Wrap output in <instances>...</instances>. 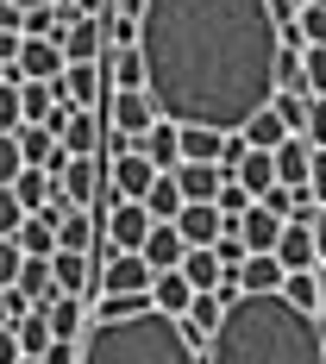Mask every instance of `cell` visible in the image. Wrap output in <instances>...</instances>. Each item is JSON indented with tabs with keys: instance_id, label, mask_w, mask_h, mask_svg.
Segmentation results:
<instances>
[{
	"instance_id": "53",
	"label": "cell",
	"mask_w": 326,
	"mask_h": 364,
	"mask_svg": "<svg viewBox=\"0 0 326 364\" xmlns=\"http://www.w3.org/2000/svg\"><path fill=\"white\" fill-rule=\"evenodd\" d=\"M13 6H26V13H32V6H57V0H13Z\"/></svg>"
},
{
	"instance_id": "44",
	"label": "cell",
	"mask_w": 326,
	"mask_h": 364,
	"mask_svg": "<svg viewBox=\"0 0 326 364\" xmlns=\"http://www.w3.org/2000/svg\"><path fill=\"white\" fill-rule=\"evenodd\" d=\"M314 151H326V101H314V113H308V132H301Z\"/></svg>"
},
{
	"instance_id": "13",
	"label": "cell",
	"mask_w": 326,
	"mask_h": 364,
	"mask_svg": "<svg viewBox=\"0 0 326 364\" xmlns=\"http://www.w3.org/2000/svg\"><path fill=\"white\" fill-rule=\"evenodd\" d=\"M38 314L50 321V333H57V339H70V346H82V339H88V327H94V321H88V308H82V295H50Z\"/></svg>"
},
{
	"instance_id": "10",
	"label": "cell",
	"mask_w": 326,
	"mask_h": 364,
	"mask_svg": "<svg viewBox=\"0 0 326 364\" xmlns=\"http://www.w3.org/2000/svg\"><path fill=\"white\" fill-rule=\"evenodd\" d=\"M19 75H26V82H50V88H57V82L70 75L63 44H57V38H26V50H19Z\"/></svg>"
},
{
	"instance_id": "39",
	"label": "cell",
	"mask_w": 326,
	"mask_h": 364,
	"mask_svg": "<svg viewBox=\"0 0 326 364\" xmlns=\"http://www.w3.org/2000/svg\"><path fill=\"white\" fill-rule=\"evenodd\" d=\"M26 170H32V164H26V151H19V132H0V188H13Z\"/></svg>"
},
{
	"instance_id": "48",
	"label": "cell",
	"mask_w": 326,
	"mask_h": 364,
	"mask_svg": "<svg viewBox=\"0 0 326 364\" xmlns=\"http://www.w3.org/2000/svg\"><path fill=\"white\" fill-rule=\"evenodd\" d=\"M301 6H308V0H270V13H276V26H295V19H301Z\"/></svg>"
},
{
	"instance_id": "34",
	"label": "cell",
	"mask_w": 326,
	"mask_h": 364,
	"mask_svg": "<svg viewBox=\"0 0 326 364\" xmlns=\"http://www.w3.org/2000/svg\"><path fill=\"white\" fill-rule=\"evenodd\" d=\"M19 289L32 295V308H44V301L57 295V277H50V257H26V270H19Z\"/></svg>"
},
{
	"instance_id": "7",
	"label": "cell",
	"mask_w": 326,
	"mask_h": 364,
	"mask_svg": "<svg viewBox=\"0 0 326 364\" xmlns=\"http://www.w3.org/2000/svg\"><path fill=\"white\" fill-rule=\"evenodd\" d=\"M157 176H163V170L151 164L145 151H119V157L107 164V182H113V195H119V201H151Z\"/></svg>"
},
{
	"instance_id": "18",
	"label": "cell",
	"mask_w": 326,
	"mask_h": 364,
	"mask_svg": "<svg viewBox=\"0 0 326 364\" xmlns=\"http://www.w3.org/2000/svg\"><path fill=\"white\" fill-rule=\"evenodd\" d=\"M138 151H145L163 176H170V170H182V126H176V119H157L145 139H138Z\"/></svg>"
},
{
	"instance_id": "15",
	"label": "cell",
	"mask_w": 326,
	"mask_h": 364,
	"mask_svg": "<svg viewBox=\"0 0 326 364\" xmlns=\"http://www.w3.org/2000/svg\"><path fill=\"white\" fill-rule=\"evenodd\" d=\"M276 257H283V270H320V245H314V220H289V232H283V245H276Z\"/></svg>"
},
{
	"instance_id": "8",
	"label": "cell",
	"mask_w": 326,
	"mask_h": 364,
	"mask_svg": "<svg viewBox=\"0 0 326 364\" xmlns=\"http://www.w3.org/2000/svg\"><path fill=\"white\" fill-rule=\"evenodd\" d=\"M107 164L113 157H75L70 170H63V195H70V208H94L101 195H107Z\"/></svg>"
},
{
	"instance_id": "38",
	"label": "cell",
	"mask_w": 326,
	"mask_h": 364,
	"mask_svg": "<svg viewBox=\"0 0 326 364\" xmlns=\"http://www.w3.org/2000/svg\"><path fill=\"white\" fill-rule=\"evenodd\" d=\"M0 132H26V82H0Z\"/></svg>"
},
{
	"instance_id": "54",
	"label": "cell",
	"mask_w": 326,
	"mask_h": 364,
	"mask_svg": "<svg viewBox=\"0 0 326 364\" xmlns=\"http://www.w3.org/2000/svg\"><path fill=\"white\" fill-rule=\"evenodd\" d=\"M308 6H326V0H308Z\"/></svg>"
},
{
	"instance_id": "42",
	"label": "cell",
	"mask_w": 326,
	"mask_h": 364,
	"mask_svg": "<svg viewBox=\"0 0 326 364\" xmlns=\"http://www.w3.org/2000/svg\"><path fill=\"white\" fill-rule=\"evenodd\" d=\"M19 270H26L19 239H0V289H19Z\"/></svg>"
},
{
	"instance_id": "4",
	"label": "cell",
	"mask_w": 326,
	"mask_h": 364,
	"mask_svg": "<svg viewBox=\"0 0 326 364\" xmlns=\"http://www.w3.org/2000/svg\"><path fill=\"white\" fill-rule=\"evenodd\" d=\"M57 101H70L75 113H107V101H113L107 63H70V75L57 82Z\"/></svg>"
},
{
	"instance_id": "55",
	"label": "cell",
	"mask_w": 326,
	"mask_h": 364,
	"mask_svg": "<svg viewBox=\"0 0 326 364\" xmlns=\"http://www.w3.org/2000/svg\"><path fill=\"white\" fill-rule=\"evenodd\" d=\"M26 364H44V358H26Z\"/></svg>"
},
{
	"instance_id": "9",
	"label": "cell",
	"mask_w": 326,
	"mask_h": 364,
	"mask_svg": "<svg viewBox=\"0 0 326 364\" xmlns=\"http://www.w3.org/2000/svg\"><path fill=\"white\" fill-rule=\"evenodd\" d=\"M113 38H107V19H94V13H82L70 32H63V57L70 63H107Z\"/></svg>"
},
{
	"instance_id": "32",
	"label": "cell",
	"mask_w": 326,
	"mask_h": 364,
	"mask_svg": "<svg viewBox=\"0 0 326 364\" xmlns=\"http://www.w3.org/2000/svg\"><path fill=\"white\" fill-rule=\"evenodd\" d=\"M151 214L163 220V226H176L182 220V208H188V195H182V182H176V170L170 176H157V188H151V201H145Z\"/></svg>"
},
{
	"instance_id": "22",
	"label": "cell",
	"mask_w": 326,
	"mask_h": 364,
	"mask_svg": "<svg viewBox=\"0 0 326 364\" xmlns=\"http://www.w3.org/2000/svg\"><path fill=\"white\" fill-rule=\"evenodd\" d=\"M107 75H113V95H138V88H151L145 50H107Z\"/></svg>"
},
{
	"instance_id": "28",
	"label": "cell",
	"mask_w": 326,
	"mask_h": 364,
	"mask_svg": "<svg viewBox=\"0 0 326 364\" xmlns=\"http://www.w3.org/2000/svg\"><path fill=\"white\" fill-rule=\"evenodd\" d=\"M308 170H314V145L308 139H289V145L276 151V176L289 182V188H308Z\"/></svg>"
},
{
	"instance_id": "29",
	"label": "cell",
	"mask_w": 326,
	"mask_h": 364,
	"mask_svg": "<svg viewBox=\"0 0 326 364\" xmlns=\"http://www.w3.org/2000/svg\"><path fill=\"white\" fill-rule=\"evenodd\" d=\"M245 139H251V151H283V145L295 139V132L283 126V113H276V107H263V113L251 119V126H245Z\"/></svg>"
},
{
	"instance_id": "11",
	"label": "cell",
	"mask_w": 326,
	"mask_h": 364,
	"mask_svg": "<svg viewBox=\"0 0 326 364\" xmlns=\"http://www.w3.org/2000/svg\"><path fill=\"white\" fill-rule=\"evenodd\" d=\"M157 119H163V113H157V101H151L145 88H138V95H113V101H107V126H113V132H126V139H145Z\"/></svg>"
},
{
	"instance_id": "23",
	"label": "cell",
	"mask_w": 326,
	"mask_h": 364,
	"mask_svg": "<svg viewBox=\"0 0 326 364\" xmlns=\"http://www.w3.org/2000/svg\"><path fill=\"white\" fill-rule=\"evenodd\" d=\"M13 195L26 201V214H44V208L63 195V176H50V170H26V176L13 182Z\"/></svg>"
},
{
	"instance_id": "46",
	"label": "cell",
	"mask_w": 326,
	"mask_h": 364,
	"mask_svg": "<svg viewBox=\"0 0 326 364\" xmlns=\"http://www.w3.org/2000/svg\"><path fill=\"white\" fill-rule=\"evenodd\" d=\"M0 364H26V346H19L13 327H0Z\"/></svg>"
},
{
	"instance_id": "1",
	"label": "cell",
	"mask_w": 326,
	"mask_h": 364,
	"mask_svg": "<svg viewBox=\"0 0 326 364\" xmlns=\"http://www.w3.org/2000/svg\"><path fill=\"white\" fill-rule=\"evenodd\" d=\"M151 101L176 126L245 132L276 101L283 26L270 0H151L145 6Z\"/></svg>"
},
{
	"instance_id": "25",
	"label": "cell",
	"mask_w": 326,
	"mask_h": 364,
	"mask_svg": "<svg viewBox=\"0 0 326 364\" xmlns=\"http://www.w3.org/2000/svg\"><path fill=\"white\" fill-rule=\"evenodd\" d=\"M176 182H182V195H188V201H219V188H226V170H219V164H182Z\"/></svg>"
},
{
	"instance_id": "16",
	"label": "cell",
	"mask_w": 326,
	"mask_h": 364,
	"mask_svg": "<svg viewBox=\"0 0 326 364\" xmlns=\"http://www.w3.org/2000/svg\"><path fill=\"white\" fill-rule=\"evenodd\" d=\"M50 277H57V295H94V257L88 252H57L50 257Z\"/></svg>"
},
{
	"instance_id": "30",
	"label": "cell",
	"mask_w": 326,
	"mask_h": 364,
	"mask_svg": "<svg viewBox=\"0 0 326 364\" xmlns=\"http://www.w3.org/2000/svg\"><path fill=\"white\" fill-rule=\"evenodd\" d=\"M182 277H188L201 295H214L219 283H226V264H219V252H188L182 257Z\"/></svg>"
},
{
	"instance_id": "31",
	"label": "cell",
	"mask_w": 326,
	"mask_h": 364,
	"mask_svg": "<svg viewBox=\"0 0 326 364\" xmlns=\"http://www.w3.org/2000/svg\"><path fill=\"white\" fill-rule=\"evenodd\" d=\"M239 182H245L257 201H263V195H270V188L283 182V176H276V151H251V157L239 164Z\"/></svg>"
},
{
	"instance_id": "33",
	"label": "cell",
	"mask_w": 326,
	"mask_h": 364,
	"mask_svg": "<svg viewBox=\"0 0 326 364\" xmlns=\"http://www.w3.org/2000/svg\"><path fill=\"white\" fill-rule=\"evenodd\" d=\"M270 107L283 113V126L301 139V132H308V113H314V95H301V88H276V101H270Z\"/></svg>"
},
{
	"instance_id": "5",
	"label": "cell",
	"mask_w": 326,
	"mask_h": 364,
	"mask_svg": "<svg viewBox=\"0 0 326 364\" xmlns=\"http://www.w3.org/2000/svg\"><path fill=\"white\" fill-rule=\"evenodd\" d=\"M107 245L113 252H138L145 257V245H151V232H157V214H151L145 201H113V214H107Z\"/></svg>"
},
{
	"instance_id": "51",
	"label": "cell",
	"mask_w": 326,
	"mask_h": 364,
	"mask_svg": "<svg viewBox=\"0 0 326 364\" xmlns=\"http://www.w3.org/2000/svg\"><path fill=\"white\" fill-rule=\"evenodd\" d=\"M314 245H320V264H326V208L314 214Z\"/></svg>"
},
{
	"instance_id": "3",
	"label": "cell",
	"mask_w": 326,
	"mask_h": 364,
	"mask_svg": "<svg viewBox=\"0 0 326 364\" xmlns=\"http://www.w3.org/2000/svg\"><path fill=\"white\" fill-rule=\"evenodd\" d=\"M82 364H207V352L182 333L170 314H138V321H94L82 339Z\"/></svg>"
},
{
	"instance_id": "41",
	"label": "cell",
	"mask_w": 326,
	"mask_h": 364,
	"mask_svg": "<svg viewBox=\"0 0 326 364\" xmlns=\"http://www.w3.org/2000/svg\"><path fill=\"white\" fill-rule=\"evenodd\" d=\"M26 201L13 195V188H0V239H19V226H26Z\"/></svg>"
},
{
	"instance_id": "45",
	"label": "cell",
	"mask_w": 326,
	"mask_h": 364,
	"mask_svg": "<svg viewBox=\"0 0 326 364\" xmlns=\"http://www.w3.org/2000/svg\"><path fill=\"white\" fill-rule=\"evenodd\" d=\"M308 195L326 208V151H314V170H308Z\"/></svg>"
},
{
	"instance_id": "35",
	"label": "cell",
	"mask_w": 326,
	"mask_h": 364,
	"mask_svg": "<svg viewBox=\"0 0 326 364\" xmlns=\"http://www.w3.org/2000/svg\"><path fill=\"white\" fill-rule=\"evenodd\" d=\"M283 301H295L301 314H320V270H295L283 283Z\"/></svg>"
},
{
	"instance_id": "40",
	"label": "cell",
	"mask_w": 326,
	"mask_h": 364,
	"mask_svg": "<svg viewBox=\"0 0 326 364\" xmlns=\"http://www.w3.org/2000/svg\"><path fill=\"white\" fill-rule=\"evenodd\" d=\"M301 82H308L314 101H326V44H308L301 50Z\"/></svg>"
},
{
	"instance_id": "27",
	"label": "cell",
	"mask_w": 326,
	"mask_h": 364,
	"mask_svg": "<svg viewBox=\"0 0 326 364\" xmlns=\"http://www.w3.org/2000/svg\"><path fill=\"white\" fill-rule=\"evenodd\" d=\"M57 226H63V220L32 214L26 226H19V252H26V257H57Z\"/></svg>"
},
{
	"instance_id": "24",
	"label": "cell",
	"mask_w": 326,
	"mask_h": 364,
	"mask_svg": "<svg viewBox=\"0 0 326 364\" xmlns=\"http://www.w3.org/2000/svg\"><path fill=\"white\" fill-rule=\"evenodd\" d=\"M145 257H151V270H157V277H163V270H182V257H188V239H182L176 226H163V220H157V232H151Z\"/></svg>"
},
{
	"instance_id": "43",
	"label": "cell",
	"mask_w": 326,
	"mask_h": 364,
	"mask_svg": "<svg viewBox=\"0 0 326 364\" xmlns=\"http://www.w3.org/2000/svg\"><path fill=\"white\" fill-rule=\"evenodd\" d=\"M301 44H326V6H301Z\"/></svg>"
},
{
	"instance_id": "37",
	"label": "cell",
	"mask_w": 326,
	"mask_h": 364,
	"mask_svg": "<svg viewBox=\"0 0 326 364\" xmlns=\"http://www.w3.org/2000/svg\"><path fill=\"white\" fill-rule=\"evenodd\" d=\"M57 107H70V101H57V88H50V82H26V126H44Z\"/></svg>"
},
{
	"instance_id": "52",
	"label": "cell",
	"mask_w": 326,
	"mask_h": 364,
	"mask_svg": "<svg viewBox=\"0 0 326 364\" xmlns=\"http://www.w3.org/2000/svg\"><path fill=\"white\" fill-rule=\"evenodd\" d=\"M320 321H326V264H320Z\"/></svg>"
},
{
	"instance_id": "20",
	"label": "cell",
	"mask_w": 326,
	"mask_h": 364,
	"mask_svg": "<svg viewBox=\"0 0 326 364\" xmlns=\"http://www.w3.org/2000/svg\"><path fill=\"white\" fill-rule=\"evenodd\" d=\"M94 226H101V220L88 214V208H70V220H63V226H57V252H101V239H107V232H94Z\"/></svg>"
},
{
	"instance_id": "6",
	"label": "cell",
	"mask_w": 326,
	"mask_h": 364,
	"mask_svg": "<svg viewBox=\"0 0 326 364\" xmlns=\"http://www.w3.org/2000/svg\"><path fill=\"white\" fill-rule=\"evenodd\" d=\"M151 283H157L151 257H138V252H113V257H107V270L94 277V295H151Z\"/></svg>"
},
{
	"instance_id": "2",
	"label": "cell",
	"mask_w": 326,
	"mask_h": 364,
	"mask_svg": "<svg viewBox=\"0 0 326 364\" xmlns=\"http://www.w3.org/2000/svg\"><path fill=\"white\" fill-rule=\"evenodd\" d=\"M207 364H326V321L283 295H245L226 308Z\"/></svg>"
},
{
	"instance_id": "12",
	"label": "cell",
	"mask_w": 326,
	"mask_h": 364,
	"mask_svg": "<svg viewBox=\"0 0 326 364\" xmlns=\"http://www.w3.org/2000/svg\"><path fill=\"white\" fill-rule=\"evenodd\" d=\"M176 232L188 239V252H214L219 245V232H226V214H219L214 201H188L176 220Z\"/></svg>"
},
{
	"instance_id": "36",
	"label": "cell",
	"mask_w": 326,
	"mask_h": 364,
	"mask_svg": "<svg viewBox=\"0 0 326 364\" xmlns=\"http://www.w3.org/2000/svg\"><path fill=\"white\" fill-rule=\"evenodd\" d=\"M13 333H19V346H26V358H44V352L57 346V333H50V321H44L38 308H32V314H26V321H19Z\"/></svg>"
},
{
	"instance_id": "50",
	"label": "cell",
	"mask_w": 326,
	"mask_h": 364,
	"mask_svg": "<svg viewBox=\"0 0 326 364\" xmlns=\"http://www.w3.org/2000/svg\"><path fill=\"white\" fill-rule=\"evenodd\" d=\"M75 13H94V19H107V13H113V0H75Z\"/></svg>"
},
{
	"instance_id": "14",
	"label": "cell",
	"mask_w": 326,
	"mask_h": 364,
	"mask_svg": "<svg viewBox=\"0 0 326 364\" xmlns=\"http://www.w3.org/2000/svg\"><path fill=\"white\" fill-rule=\"evenodd\" d=\"M113 139L107 113H70V126H63V145H70V157H101Z\"/></svg>"
},
{
	"instance_id": "49",
	"label": "cell",
	"mask_w": 326,
	"mask_h": 364,
	"mask_svg": "<svg viewBox=\"0 0 326 364\" xmlns=\"http://www.w3.org/2000/svg\"><path fill=\"white\" fill-rule=\"evenodd\" d=\"M145 6H151V0H113V13H119V19H145Z\"/></svg>"
},
{
	"instance_id": "21",
	"label": "cell",
	"mask_w": 326,
	"mask_h": 364,
	"mask_svg": "<svg viewBox=\"0 0 326 364\" xmlns=\"http://www.w3.org/2000/svg\"><path fill=\"white\" fill-rule=\"evenodd\" d=\"M219 321H226V301H219V295H195V308L182 314V333L207 352V346H214V333H219Z\"/></svg>"
},
{
	"instance_id": "19",
	"label": "cell",
	"mask_w": 326,
	"mask_h": 364,
	"mask_svg": "<svg viewBox=\"0 0 326 364\" xmlns=\"http://www.w3.org/2000/svg\"><path fill=\"white\" fill-rule=\"evenodd\" d=\"M195 295H201V289H195L182 270H163V277L151 283V301H157V314H170V321H182V314L195 308Z\"/></svg>"
},
{
	"instance_id": "17",
	"label": "cell",
	"mask_w": 326,
	"mask_h": 364,
	"mask_svg": "<svg viewBox=\"0 0 326 364\" xmlns=\"http://www.w3.org/2000/svg\"><path fill=\"white\" fill-rule=\"evenodd\" d=\"M239 232H245V245H251V257H263V252H276V245H283V232H289V220H283V214H270V208L257 201L251 214L239 220Z\"/></svg>"
},
{
	"instance_id": "47",
	"label": "cell",
	"mask_w": 326,
	"mask_h": 364,
	"mask_svg": "<svg viewBox=\"0 0 326 364\" xmlns=\"http://www.w3.org/2000/svg\"><path fill=\"white\" fill-rule=\"evenodd\" d=\"M44 364H82V346H70V339H57V346L44 352Z\"/></svg>"
},
{
	"instance_id": "26",
	"label": "cell",
	"mask_w": 326,
	"mask_h": 364,
	"mask_svg": "<svg viewBox=\"0 0 326 364\" xmlns=\"http://www.w3.org/2000/svg\"><path fill=\"white\" fill-rule=\"evenodd\" d=\"M219 151H226V132H214V126H182V164H219Z\"/></svg>"
}]
</instances>
